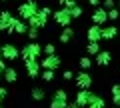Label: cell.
I'll use <instances>...</instances> for the list:
<instances>
[{
    "label": "cell",
    "mask_w": 120,
    "mask_h": 108,
    "mask_svg": "<svg viewBox=\"0 0 120 108\" xmlns=\"http://www.w3.org/2000/svg\"><path fill=\"white\" fill-rule=\"evenodd\" d=\"M74 36H76V30H74L72 26H64L62 32H60V36H58V40L62 44H68V42H72V40H74Z\"/></svg>",
    "instance_id": "cell-16"
},
{
    "label": "cell",
    "mask_w": 120,
    "mask_h": 108,
    "mask_svg": "<svg viewBox=\"0 0 120 108\" xmlns=\"http://www.w3.org/2000/svg\"><path fill=\"white\" fill-rule=\"evenodd\" d=\"M0 70H2V72L6 70V60H4V58H0Z\"/></svg>",
    "instance_id": "cell-35"
},
{
    "label": "cell",
    "mask_w": 120,
    "mask_h": 108,
    "mask_svg": "<svg viewBox=\"0 0 120 108\" xmlns=\"http://www.w3.org/2000/svg\"><path fill=\"white\" fill-rule=\"evenodd\" d=\"M42 44H38L36 40H30L26 42L24 46L20 48V60L26 62V60H40L42 58Z\"/></svg>",
    "instance_id": "cell-1"
},
{
    "label": "cell",
    "mask_w": 120,
    "mask_h": 108,
    "mask_svg": "<svg viewBox=\"0 0 120 108\" xmlns=\"http://www.w3.org/2000/svg\"><path fill=\"white\" fill-rule=\"evenodd\" d=\"M40 64H42V68H48V70H58L60 66H62V58H60L58 54H50V56L40 58Z\"/></svg>",
    "instance_id": "cell-9"
},
{
    "label": "cell",
    "mask_w": 120,
    "mask_h": 108,
    "mask_svg": "<svg viewBox=\"0 0 120 108\" xmlns=\"http://www.w3.org/2000/svg\"><path fill=\"white\" fill-rule=\"evenodd\" d=\"M112 106L120 108V94H112Z\"/></svg>",
    "instance_id": "cell-32"
},
{
    "label": "cell",
    "mask_w": 120,
    "mask_h": 108,
    "mask_svg": "<svg viewBox=\"0 0 120 108\" xmlns=\"http://www.w3.org/2000/svg\"><path fill=\"white\" fill-rule=\"evenodd\" d=\"M100 52V42H88L86 44V54L88 56H96Z\"/></svg>",
    "instance_id": "cell-22"
},
{
    "label": "cell",
    "mask_w": 120,
    "mask_h": 108,
    "mask_svg": "<svg viewBox=\"0 0 120 108\" xmlns=\"http://www.w3.org/2000/svg\"><path fill=\"white\" fill-rule=\"evenodd\" d=\"M90 98H92V90H80V88H78L76 96H74V100H76V104H78V106H80V108L88 106Z\"/></svg>",
    "instance_id": "cell-15"
},
{
    "label": "cell",
    "mask_w": 120,
    "mask_h": 108,
    "mask_svg": "<svg viewBox=\"0 0 120 108\" xmlns=\"http://www.w3.org/2000/svg\"><path fill=\"white\" fill-rule=\"evenodd\" d=\"M88 4L92 8H98V6H102V0H88Z\"/></svg>",
    "instance_id": "cell-33"
},
{
    "label": "cell",
    "mask_w": 120,
    "mask_h": 108,
    "mask_svg": "<svg viewBox=\"0 0 120 108\" xmlns=\"http://www.w3.org/2000/svg\"><path fill=\"white\" fill-rule=\"evenodd\" d=\"M0 58H2V44H0Z\"/></svg>",
    "instance_id": "cell-38"
},
{
    "label": "cell",
    "mask_w": 120,
    "mask_h": 108,
    "mask_svg": "<svg viewBox=\"0 0 120 108\" xmlns=\"http://www.w3.org/2000/svg\"><path fill=\"white\" fill-rule=\"evenodd\" d=\"M38 8H40V6H38L36 0H26V2H22L16 10H18V16H20L22 20H30V18L38 12Z\"/></svg>",
    "instance_id": "cell-4"
},
{
    "label": "cell",
    "mask_w": 120,
    "mask_h": 108,
    "mask_svg": "<svg viewBox=\"0 0 120 108\" xmlns=\"http://www.w3.org/2000/svg\"><path fill=\"white\" fill-rule=\"evenodd\" d=\"M92 82H94V80H92V74H90L88 70H80V72L74 76V84H76L80 90H90V88H92Z\"/></svg>",
    "instance_id": "cell-6"
},
{
    "label": "cell",
    "mask_w": 120,
    "mask_h": 108,
    "mask_svg": "<svg viewBox=\"0 0 120 108\" xmlns=\"http://www.w3.org/2000/svg\"><path fill=\"white\" fill-rule=\"evenodd\" d=\"M2 58H4L6 62H12V60H16V58H20V48L14 42H4L2 44Z\"/></svg>",
    "instance_id": "cell-7"
},
{
    "label": "cell",
    "mask_w": 120,
    "mask_h": 108,
    "mask_svg": "<svg viewBox=\"0 0 120 108\" xmlns=\"http://www.w3.org/2000/svg\"><path fill=\"white\" fill-rule=\"evenodd\" d=\"M52 20H54L58 26H62V28H64V26H70V24H72L74 18H72V14H70L68 8H62V6H60L58 10H54V12H52Z\"/></svg>",
    "instance_id": "cell-5"
},
{
    "label": "cell",
    "mask_w": 120,
    "mask_h": 108,
    "mask_svg": "<svg viewBox=\"0 0 120 108\" xmlns=\"http://www.w3.org/2000/svg\"><path fill=\"white\" fill-rule=\"evenodd\" d=\"M92 24H98V26H104L108 22V10L104 8V6H98V8H94V12H92Z\"/></svg>",
    "instance_id": "cell-11"
},
{
    "label": "cell",
    "mask_w": 120,
    "mask_h": 108,
    "mask_svg": "<svg viewBox=\"0 0 120 108\" xmlns=\"http://www.w3.org/2000/svg\"><path fill=\"white\" fill-rule=\"evenodd\" d=\"M70 14H72V18H82V14H84V8H82V4H74V6H70Z\"/></svg>",
    "instance_id": "cell-23"
},
{
    "label": "cell",
    "mask_w": 120,
    "mask_h": 108,
    "mask_svg": "<svg viewBox=\"0 0 120 108\" xmlns=\"http://www.w3.org/2000/svg\"><path fill=\"white\" fill-rule=\"evenodd\" d=\"M12 20H14V16L10 10H0V32H8Z\"/></svg>",
    "instance_id": "cell-14"
},
{
    "label": "cell",
    "mask_w": 120,
    "mask_h": 108,
    "mask_svg": "<svg viewBox=\"0 0 120 108\" xmlns=\"http://www.w3.org/2000/svg\"><path fill=\"white\" fill-rule=\"evenodd\" d=\"M102 6L106 10H112V8H118V2L116 0H102Z\"/></svg>",
    "instance_id": "cell-28"
},
{
    "label": "cell",
    "mask_w": 120,
    "mask_h": 108,
    "mask_svg": "<svg viewBox=\"0 0 120 108\" xmlns=\"http://www.w3.org/2000/svg\"><path fill=\"white\" fill-rule=\"evenodd\" d=\"M86 38H88V42H100V40H102V26H98V24L88 26Z\"/></svg>",
    "instance_id": "cell-13"
},
{
    "label": "cell",
    "mask_w": 120,
    "mask_h": 108,
    "mask_svg": "<svg viewBox=\"0 0 120 108\" xmlns=\"http://www.w3.org/2000/svg\"><path fill=\"white\" fill-rule=\"evenodd\" d=\"M30 96H32V100H36V102H42V100L46 98V90H44L42 86H32Z\"/></svg>",
    "instance_id": "cell-19"
},
{
    "label": "cell",
    "mask_w": 120,
    "mask_h": 108,
    "mask_svg": "<svg viewBox=\"0 0 120 108\" xmlns=\"http://www.w3.org/2000/svg\"><path fill=\"white\" fill-rule=\"evenodd\" d=\"M68 92L64 88H56L50 96V102H48V108H66L68 106Z\"/></svg>",
    "instance_id": "cell-3"
},
{
    "label": "cell",
    "mask_w": 120,
    "mask_h": 108,
    "mask_svg": "<svg viewBox=\"0 0 120 108\" xmlns=\"http://www.w3.org/2000/svg\"><path fill=\"white\" fill-rule=\"evenodd\" d=\"M112 108H118V106H112Z\"/></svg>",
    "instance_id": "cell-42"
},
{
    "label": "cell",
    "mask_w": 120,
    "mask_h": 108,
    "mask_svg": "<svg viewBox=\"0 0 120 108\" xmlns=\"http://www.w3.org/2000/svg\"><path fill=\"white\" fill-rule=\"evenodd\" d=\"M16 80H18V70L14 68V66H6V70H4V82L14 84Z\"/></svg>",
    "instance_id": "cell-18"
},
{
    "label": "cell",
    "mask_w": 120,
    "mask_h": 108,
    "mask_svg": "<svg viewBox=\"0 0 120 108\" xmlns=\"http://www.w3.org/2000/svg\"><path fill=\"white\" fill-rule=\"evenodd\" d=\"M110 94H120V84H112V88H110Z\"/></svg>",
    "instance_id": "cell-34"
},
{
    "label": "cell",
    "mask_w": 120,
    "mask_h": 108,
    "mask_svg": "<svg viewBox=\"0 0 120 108\" xmlns=\"http://www.w3.org/2000/svg\"><path fill=\"white\" fill-rule=\"evenodd\" d=\"M26 36H28L30 40H38V38H40V30H38V28H28Z\"/></svg>",
    "instance_id": "cell-27"
},
{
    "label": "cell",
    "mask_w": 120,
    "mask_h": 108,
    "mask_svg": "<svg viewBox=\"0 0 120 108\" xmlns=\"http://www.w3.org/2000/svg\"><path fill=\"white\" fill-rule=\"evenodd\" d=\"M54 74H56V70L42 68V72H40V78H42L44 82H52V80H54Z\"/></svg>",
    "instance_id": "cell-24"
},
{
    "label": "cell",
    "mask_w": 120,
    "mask_h": 108,
    "mask_svg": "<svg viewBox=\"0 0 120 108\" xmlns=\"http://www.w3.org/2000/svg\"><path fill=\"white\" fill-rule=\"evenodd\" d=\"M66 108H80V106H78L76 100H74V102H68V106H66Z\"/></svg>",
    "instance_id": "cell-36"
},
{
    "label": "cell",
    "mask_w": 120,
    "mask_h": 108,
    "mask_svg": "<svg viewBox=\"0 0 120 108\" xmlns=\"http://www.w3.org/2000/svg\"><path fill=\"white\" fill-rule=\"evenodd\" d=\"M94 58H96L94 64L100 66V68H104V66H110V64H112V52H110V50H100Z\"/></svg>",
    "instance_id": "cell-12"
},
{
    "label": "cell",
    "mask_w": 120,
    "mask_h": 108,
    "mask_svg": "<svg viewBox=\"0 0 120 108\" xmlns=\"http://www.w3.org/2000/svg\"><path fill=\"white\" fill-rule=\"evenodd\" d=\"M116 36H118V26H114V24L102 26V40H110L112 42V40H116Z\"/></svg>",
    "instance_id": "cell-17"
},
{
    "label": "cell",
    "mask_w": 120,
    "mask_h": 108,
    "mask_svg": "<svg viewBox=\"0 0 120 108\" xmlns=\"http://www.w3.org/2000/svg\"><path fill=\"white\" fill-rule=\"evenodd\" d=\"M118 8H120V0H118Z\"/></svg>",
    "instance_id": "cell-40"
},
{
    "label": "cell",
    "mask_w": 120,
    "mask_h": 108,
    "mask_svg": "<svg viewBox=\"0 0 120 108\" xmlns=\"http://www.w3.org/2000/svg\"><path fill=\"white\" fill-rule=\"evenodd\" d=\"M104 106H106L104 98H102V96H98V94H94V92H92V98H90L88 106H84V108H104Z\"/></svg>",
    "instance_id": "cell-20"
},
{
    "label": "cell",
    "mask_w": 120,
    "mask_h": 108,
    "mask_svg": "<svg viewBox=\"0 0 120 108\" xmlns=\"http://www.w3.org/2000/svg\"><path fill=\"white\" fill-rule=\"evenodd\" d=\"M92 64H94V60H92V56H88V54L78 58V66H80V70H90Z\"/></svg>",
    "instance_id": "cell-21"
},
{
    "label": "cell",
    "mask_w": 120,
    "mask_h": 108,
    "mask_svg": "<svg viewBox=\"0 0 120 108\" xmlns=\"http://www.w3.org/2000/svg\"><path fill=\"white\" fill-rule=\"evenodd\" d=\"M42 52H44V56H50V54H56V46L52 42H46L42 46Z\"/></svg>",
    "instance_id": "cell-25"
},
{
    "label": "cell",
    "mask_w": 120,
    "mask_h": 108,
    "mask_svg": "<svg viewBox=\"0 0 120 108\" xmlns=\"http://www.w3.org/2000/svg\"><path fill=\"white\" fill-rule=\"evenodd\" d=\"M50 16H52V8H50V6H40L38 12L28 20V26H30V28H38V30H42L44 26L48 24V18H50Z\"/></svg>",
    "instance_id": "cell-2"
},
{
    "label": "cell",
    "mask_w": 120,
    "mask_h": 108,
    "mask_svg": "<svg viewBox=\"0 0 120 108\" xmlns=\"http://www.w3.org/2000/svg\"><path fill=\"white\" fill-rule=\"evenodd\" d=\"M0 108H4V106H2V104H0Z\"/></svg>",
    "instance_id": "cell-41"
},
{
    "label": "cell",
    "mask_w": 120,
    "mask_h": 108,
    "mask_svg": "<svg viewBox=\"0 0 120 108\" xmlns=\"http://www.w3.org/2000/svg\"><path fill=\"white\" fill-rule=\"evenodd\" d=\"M24 68H26V74H28V78H40V72H42V64H40V60H26L24 62Z\"/></svg>",
    "instance_id": "cell-10"
},
{
    "label": "cell",
    "mask_w": 120,
    "mask_h": 108,
    "mask_svg": "<svg viewBox=\"0 0 120 108\" xmlns=\"http://www.w3.org/2000/svg\"><path fill=\"white\" fill-rule=\"evenodd\" d=\"M6 98H8V88H6V86H0V104L4 102Z\"/></svg>",
    "instance_id": "cell-31"
},
{
    "label": "cell",
    "mask_w": 120,
    "mask_h": 108,
    "mask_svg": "<svg viewBox=\"0 0 120 108\" xmlns=\"http://www.w3.org/2000/svg\"><path fill=\"white\" fill-rule=\"evenodd\" d=\"M74 76H76V74H74L72 70H64V72H62V80H66V82H68V80H74Z\"/></svg>",
    "instance_id": "cell-30"
},
{
    "label": "cell",
    "mask_w": 120,
    "mask_h": 108,
    "mask_svg": "<svg viewBox=\"0 0 120 108\" xmlns=\"http://www.w3.org/2000/svg\"><path fill=\"white\" fill-rule=\"evenodd\" d=\"M56 2H58V4L62 6V8H70V6H74V4H76V0H56Z\"/></svg>",
    "instance_id": "cell-29"
},
{
    "label": "cell",
    "mask_w": 120,
    "mask_h": 108,
    "mask_svg": "<svg viewBox=\"0 0 120 108\" xmlns=\"http://www.w3.org/2000/svg\"><path fill=\"white\" fill-rule=\"evenodd\" d=\"M0 80H4V72L2 70H0Z\"/></svg>",
    "instance_id": "cell-37"
},
{
    "label": "cell",
    "mask_w": 120,
    "mask_h": 108,
    "mask_svg": "<svg viewBox=\"0 0 120 108\" xmlns=\"http://www.w3.org/2000/svg\"><path fill=\"white\" fill-rule=\"evenodd\" d=\"M28 20H22L20 16H14V20H12V24H10V28H8V32H6V34H14V32H16V34H26V32H28Z\"/></svg>",
    "instance_id": "cell-8"
},
{
    "label": "cell",
    "mask_w": 120,
    "mask_h": 108,
    "mask_svg": "<svg viewBox=\"0 0 120 108\" xmlns=\"http://www.w3.org/2000/svg\"><path fill=\"white\" fill-rule=\"evenodd\" d=\"M0 2H8V0H0Z\"/></svg>",
    "instance_id": "cell-39"
},
{
    "label": "cell",
    "mask_w": 120,
    "mask_h": 108,
    "mask_svg": "<svg viewBox=\"0 0 120 108\" xmlns=\"http://www.w3.org/2000/svg\"><path fill=\"white\" fill-rule=\"evenodd\" d=\"M108 20H110V22L120 20V10H118V8H112V10H108Z\"/></svg>",
    "instance_id": "cell-26"
}]
</instances>
